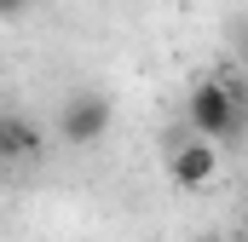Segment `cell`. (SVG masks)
Masks as SVG:
<instances>
[{
    "instance_id": "obj_2",
    "label": "cell",
    "mask_w": 248,
    "mask_h": 242,
    "mask_svg": "<svg viewBox=\"0 0 248 242\" xmlns=\"http://www.w3.org/2000/svg\"><path fill=\"white\" fill-rule=\"evenodd\" d=\"M110 121H116V104H110L104 92L81 87V92L63 98V110H58V138L63 144H98V138L110 133Z\"/></svg>"
},
{
    "instance_id": "obj_4",
    "label": "cell",
    "mask_w": 248,
    "mask_h": 242,
    "mask_svg": "<svg viewBox=\"0 0 248 242\" xmlns=\"http://www.w3.org/2000/svg\"><path fill=\"white\" fill-rule=\"evenodd\" d=\"M35 156H41V133H35L23 116H0V167L35 162Z\"/></svg>"
},
{
    "instance_id": "obj_3",
    "label": "cell",
    "mask_w": 248,
    "mask_h": 242,
    "mask_svg": "<svg viewBox=\"0 0 248 242\" xmlns=\"http://www.w3.org/2000/svg\"><path fill=\"white\" fill-rule=\"evenodd\" d=\"M219 167H225V150H219L214 138L185 133V138L168 150V179L179 184V190H208V184L219 179Z\"/></svg>"
},
{
    "instance_id": "obj_1",
    "label": "cell",
    "mask_w": 248,
    "mask_h": 242,
    "mask_svg": "<svg viewBox=\"0 0 248 242\" xmlns=\"http://www.w3.org/2000/svg\"><path fill=\"white\" fill-rule=\"evenodd\" d=\"M243 110H248V87L231 75V81H219V75H202L196 87H190L185 98V133L196 138H237V127H243Z\"/></svg>"
},
{
    "instance_id": "obj_5",
    "label": "cell",
    "mask_w": 248,
    "mask_h": 242,
    "mask_svg": "<svg viewBox=\"0 0 248 242\" xmlns=\"http://www.w3.org/2000/svg\"><path fill=\"white\" fill-rule=\"evenodd\" d=\"M196 242H225V237H219V231H208V237H196Z\"/></svg>"
},
{
    "instance_id": "obj_7",
    "label": "cell",
    "mask_w": 248,
    "mask_h": 242,
    "mask_svg": "<svg viewBox=\"0 0 248 242\" xmlns=\"http://www.w3.org/2000/svg\"><path fill=\"white\" fill-rule=\"evenodd\" d=\"M243 46H248V41H243Z\"/></svg>"
},
{
    "instance_id": "obj_6",
    "label": "cell",
    "mask_w": 248,
    "mask_h": 242,
    "mask_svg": "<svg viewBox=\"0 0 248 242\" xmlns=\"http://www.w3.org/2000/svg\"><path fill=\"white\" fill-rule=\"evenodd\" d=\"M243 242H248V208H243Z\"/></svg>"
}]
</instances>
